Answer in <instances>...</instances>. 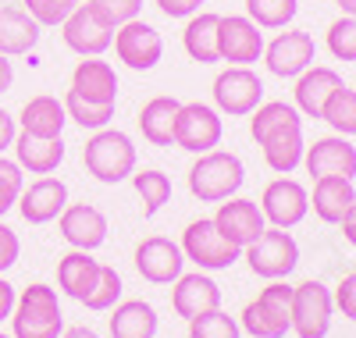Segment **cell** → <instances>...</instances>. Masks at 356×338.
Listing matches in <instances>:
<instances>
[{
	"label": "cell",
	"instance_id": "1",
	"mask_svg": "<svg viewBox=\"0 0 356 338\" xmlns=\"http://www.w3.org/2000/svg\"><path fill=\"white\" fill-rule=\"evenodd\" d=\"M246 182V168L243 161L228 150H207L196 153V164L189 168V193L200 203H221L232 200L243 189Z\"/></svg>",
	"mask_w": 356,
	"mask_h": 338
},
{
	"label": "cell",
	"instance_id": "2",
	"mask_svg": "<svg viewBox=\"0 0 356 338\" xmlns=\"http://www.w3.org/2000/svg\"><path fill=\"white\" fill-rule=\"evenodd\" d=\"M11 338H57L65 331V314L57 292L43 282L22 289V296L15 299L11 310Z\"/></svg>",
	"mask_w": 356,
	"mask_h": 338
},
{
	"label": "cell",
	"instance_id": "3",
	"mask_svg": "<svg viewBox=\"0 0 356 338\" xmlns=\"http://www.w3.org/2000/svg\"><path fill=\"white\" fill-rule=\"evenodd\" d=\"M82 164L97 182H104V186H118V182L132 178V171H136V146H132V139L125 132L100 129V132H93V139L82 146Z\"/></svg>",
	"mask_w": 356,
	"mask_h": 338
},
{
	"label": "cell",
	"instance_id": "4",
	"mask_svg": "<svg viewBox=\"0 0 356 338\" xmlns=\"http://www.w3.org/2000/svg\"><path fill=\"white\" fill-rule=\"evenodd\" d=\"M289 310H292V285L271 282L253 303L243 306L239 328H243L246 335H253V338H285V335L292 331Z\"/></svg>",
	"mask_w": 356,
	"mask_h": 338
},
{
	"label": "cell",
	"instance_id": "5",
	"mask_svg": "<svg viewBox=\"0 0 356 338\" xmlns=\"http://www.w3.org/2000/svg\"><path fill=\"white\" fill-rule=\"evenodd\" d=\"M243 253L250 260V271L267 282H282L300 267V246L285 228H264Z\"/></svg>",
	"mask_w": 356,
	"mask_h": 338
},
{
	"label": "cell",
	"instance_id": "6",
	"mask_svg": "<svg viewBox=\"0 0 356 338\" xmlns=\"http://www.w3.org/2000/svg\"><path fill=\"white\" fill-rule=\"evenodd\" d=\"M178 246H182L186 260H193L200 271H228L235 260L243 257V250H239L235 242H228L211 218L189 221Z\"/></svg>",
	"mask_w": 356,
	"mask_h": 338
},
{
	"label": "cell",
	"instance_id": "7",
	"mask_svg": "<svg viewBox=\"0 0 356 338\" xmlns=\"http://www.w3.org/2000/svg\"><path fill=\"white\" fill-rule=\"evenodd\" d=\"M332 314H335V299H332L328 285H321V282L310 278V282L292 289L289 324H292L296 338H328Z\"/></svg>",
	"mask_w": 356,
	"mask_h": 338
},
{
	"label": "cell",
	"instance_id": "8",
	"mask_svg": "<svg viewBox=\"0 0 356 338\" xmlns=\"http://www.w3.org/2000/svg\"><path fill=\"white\" fill-rule=\"evenodd\" d=\"M61 40L79 57H100L114 43V25L100 15L93 0H86V4L72 8V15L61 22Z\"/></svg>",
	"mask_w": 356,
	"mask_h": 338
},
{
	"label": "cell",
	"instance_id": "9",
	"mask_svg": "<svg viewBox=\"0 0 356 338\" xmlns=\"http://www.w3.org/2000/svg\"><path fill=\"white\" fill-rule=\"evenodd\" d=\"M214 104L228 118H246L264 104V82L250 65H232L214 79Z\"/></svg>",
	"mask_w": 356,
	"mask_h": 338
},
{
	"label": "cell",
	"instance_id": "10",
	"mask_svg": "<svg viewBox=\"0 0 356 338\" xmlns=\"http://www.w3.org/2000/svg\"><path fill=\"white\" fill-rule=\"evenodd\" d=\"M225 125H221V114L211 104H182L175 114V146L178 150H189V153H207L221 146Z\"/></svg>",
	"mask_w": 356,
	"mask_h": 338
},
{
	"label": "cell",
	"instance_id": "11",
	"mask_svg": "<svg viewBox=\"0 0 356 338\" xmlns=\"http://www.w3.org/2000/svg\"><path fill=\"white\" fill-rule=\"evenodd\" d=\"M111 47H114L118 61H122L125 68H132V72H150V68H157V61L164 57V40H161V33H157L154 25L139 22V18L118 25Z\"/></svg>",
	"mask_w": 356,
	"mask_h": 338
},
{
	"label": "cell",
	"instance_id": "12",
	"mask_svg": "<svg viewBox=\"0 0 356 338\" xmlns=\"http://www.w3.org/2000/svg\"><path fill=\"white\" fill-rule=\"evenodd\" d=\"M260 210H264V221L271 228H285L289 232L310 214V193H307L303 182L282 175V178H275L271 186L264 189Z\"/></svg>",
	"mask_w": 356,
	"mask_h": 338
},
{
	"label": "cell",
	"instance_id": "13",
	"mask_svg": "<svg viewBox=\"0 0 356 338\" xmlns=\"http://www.w3.org/2000/svg\"><path fill=\"white\" fill-rule=\"evenodd\" d=\"M314 61H317V43H314L310 33H300V29H292V33H278L271 43H264V65H267V72L278 75V79L303 75Z\"/></svg>",
	"mask_w": 356,
	"mask_h": 338
},
{
	"label": "cell",
	"instance_id": "14",
	"mask_svg": "<svg viewBox=\"0 0 356 338\" xmlns=\"http://www.w3.org/2000/svg\"><path fill=\"white\" fill-rule=\"evenodd\" d=\"M182 267H186L182 246L164 239V235H150V239H143L136 246V271L150 285H175Z\"/></svg>",
	"mask_w": 356,
	"mask_h": 338
},
{
	"label": "cell",
	"instance_id": "15",
	"mask_svg": "<svg viewBox=\"0 0 356 338\" xmlns=\"http://www.w3.org/2000/svg\"><path fill=\"white\" fill-rule=\"evenodd\" d=\"M218 54L232 65H253L264 57V33L246 15H221L218 22Z\"/></svg>",
	"mask_w": 356,
	"mask_h": 338
},
{
	"label": "cell",
	"instance_id": "16",
	"mask_svg": "<svg viewBox=\"0 0 356 338\" xmlns=\"http://www.w3.org/2000/svg\"><path fill=\"white\" fill-rule=\"evenodd\" d=\"M57 228H61V235L72 250L93 253L107 242V218L93 203H68L61 210V218H57Z\"/></svg>",
	"mask_w": 356,
	"mask_h": 338
},
{
	"label": "cell",
	"instance_id": "17",
	"mask_svg": "<svg viewBox=\"0 0 356 338\" xmlns=\"http://www.w3.org/2000/svg\"><path fill=\"white\" fill-rule=\"evenodd\" d=\"M214 225H218V232L228 239V242H235L239 250H246V246L267 228V221H264V210H260V203H253V200H243V196H232V200H221L218 203V214L211 218Z\"/></svg>",
	"mask_w": 356,
	"mask_h": 338
},
{
	"label": "cell",
	"instance_id": "18",
	"mask_svg": "<svg viewBox=\"0 0 356 338\" xmlns=\"http://www.w3.org/2000/svg\"><path fill=\"white\" fill-rule=\"evenodd\" d=\"M303 164L314 178H349L356 175V146L346 136H324L307 146Z\"/></svg>",
	"mask_w": 356,
	"mask_h": 338
},
{
	"label": "cell",
	"instance_id": "19",
	"mask_svg": "<svg viewBox=\"0 0 356 338\" xmlns=\"http://www.w3.org/2000/svg\"><path fill=\"white\" fill-rule=\"evenodd\" d=\"M68 207V186L61 178H36L33 186H25L22 196H18V210L29 225H47V221H57L61 210Z\"/></svg>",
	"mask_w": 356,
	"mask_h": 338
},
{
	"label": "cell",
	"instance_id": "20",
	"mask_svg": "<svg viewBox=\"0 0 356 338\" xmlns=\"http://www.w3.org/2000/svg\"><path fill=\"white\" fill-rule=\"evenodd\" d=\"M171 306L178 317H200V314H211L221 306V289L218 282L211 278L207 271H196V274H178V282L171 289Z\"/></svg>",
	"mask_w": 356,
	"mask_h": 338
},
{
	"label": "cell",
	"instance_id": "21",
	"mask_svg": "<svg viewBox=\"0 0 356 338\" xmlns=\"http://www.w3.org/2000/svg\"><path fill=\"white\" fill-rule=\"evenodd\" d=\"M342 86V75L335 68H324V65H310L303 75H296V111L307 114V118H321L324 104L335 89Z\"/></svg>",
	"mask_w": 356,
	"mask_h": 338
},
{
	"label": "cell",
	"instance_id": "22",
	"mask_svg": "<svg viewBox=\"0 0 356 338\" xmlns=\"http://www.w3.org/2000/svg\"><path fill=\"white\" fill-rule=\"evenodd\" d=\"M72 93H79L89 104H114L118 100V75L107 61L86 57L72 72Z\"/></svg>",
	"mask_w": 356,
	"mask_h": 338
},
{
	"label": "cell",
	"instance_id": "23",
	"mask_svg": "<svg viewBox=\"0 0 356 338\" xmlns=\"http://www.w3.org/2000/svg\"><path fill=\"white\" fill-rule=\"evenodd\" d=\"M40 22L29 15L25 8H0V54L4 57H22L33 54V47L40 43Z\"/></svg>",
	"mask_w": 356,
	"mask_h": 338
},
{
	"label": "cell",
	"instance_id": "24",
	"mask_svg": "<svg viewBox=\"0 0 356 338\" xmlns=\"http://www.w3.org/2000/svg\"><path fill=\"white\" fill-rule=\"evenodd\" d=\"M111 317H107V331L111 338H157V310L150 303H143V299H125V303H118L111 306Z\"/></svg>",
	"mask_w": 356,
	"mask_h": 338
},
{
	"label": "cell",
	"instance_id": "25",
	"mask_svg": "<svg viewBox=\"0 0 356 338\" xmlns=\"http://www.w3.org/2000/svg\"><path fill=\"white\" fill-rule=\"evenodd\" d=\"M18 121H22V132L36 136V139H61V129H65L68 114H65V104L57 97L40 93L33 100H25Z\"/></svg>",
	"mask_w": 356,
	"mask_h": 338
},
{
	"label": "cell",
	"instance_id": "26",
	"mask_svg": "<svg viewBox=\"0 0 356 338\" xmlns=\"http://www.w3.org/2000/svg\"><path fill=\"white\" fill-rule=\"evenodd\" d=\"M15 164L29 175H50L65 161V139H36L29 132L15 136Z\"/></svg>",
	"mask_w": 356,
	"mask_h": 338
},
{
	"label": "cell",
	"instance_id": "27",
	"mask_svg": "<svg viewBox=\"0 0 356 338\" xmlns=\"http://www.w3.org/2000/svg\"><path fill=\"white\" fill-rule=\"evenodd\" d=\"M97 278H100V264L86 250H72L57 260V285H61V292L72 296L75 303H86V296L97 285Z\"/></svg>",
	"mask_w": 356,
	"mask_h": 338
},
{
	"label": "cell",
	"instance_id": "28",
	"mask_svg": "<svg viewBox=\"0 0 356 338\" xmlns=\"http://www.w3.org/2000/svg\"><path fill=\"white\" fill-rule=\"evenodd\" d=\"M356 203V189L349 178H314V196L310 207L324 225H339L342 214Z\"/></svg>",
	"mask_w": 356,
	"mask_h": 338
},
{
	"label": "cell",
	"instance_id": "29",
	"mask_svg": "<svg viewBox=\"0 0 356 338\" xmlns=\"http://www.w3.org/2000/svg\"><path fill=\"white\" fill-rule=\"evenodd\" d=\"M264 150V164L278 171V175H292L296 168L303 164V153H307V143H303V125H292V129H282L275 136H267L260 143Z\"/></svg>",
	"mask_w": 356,
	"mask_h": 338
},
{
	"label": "cell",
	"instance_id": "30",
	"mask_svg": "<svg viewBox=\"0 0 356 338\" xmlns=\"http://www.w3.org/2000/svg\"><path fill=\"white\" fill-rule=\"evenodd\" d=\"M218 22H221V15H214V11L189 15L186 33H182V47L196 65H214V61H221V54H218Z\"/></svg>",
	"mask_w": 356,
	"mask_h": 338
},
{
	"label": "cell",
	"instance_id": "31",
	"mask_svg": "<svg viewBox=\"0 0 356 338\" xmlns=\"http://www.w3.org/2000/svg\"><path fill=\"white\" fill-rule=\"evenodd\" d=\"M182 107V100L175 97H154L146 100L139 111V129L143 139L150 146H175V114Z\"/></svg>",
	"mask_w": 356,
	"mask_h": 338
},
{
	"label": "cell",
	"instance_id": "32",
	"mask_svg": "<svg viewBox=\"0 0 356 338\" xmlns=\"http://www.w3.org/2000/svg\"><path fill=\"white\" fill-rule=\"evenodd\" d=\"M292 125H303V114L296 111V104H285V100H271V104H260L250 118V136L257 139V146L275 136L282 129H292Z\"/></svg>",
	"mask_w": 356,
	"mask_h": 338
},
{
	"label": "cell",
	"instance_id": "33",
	"mask_svg": "<svg viewBox=\"0 0 356 338\" xmlns=\"http://www.w3.org/2000/svg\"><path fill=\"white\" fill-rule=\"evenodd\" d=\"M132 186L143 200V218H154V214L171 200V178L157 168H146V171H132Z\"/></svg>",
	"mask_w": 356,
	"mask_h": 338
},
{
	"label": "cell",
	"instance_id": "34",
	"mask_svg": "<svg viewBox=\"0 0 356 338\" xmlns=\"http://www.w3.org/2000/svg\"><path fill=\"white\" fill-rule=\"evenodd\" d=\"M321 118L335 129V136H346V139L356 136V89H349V86L342 82L335 93L328 97Z\"/></svg>",
	"mask_w": 356,
	"mask_h": 338
},
{
	"label": "cell",
	"instance_id": "35",
	"mask_svg": "<svg viewBox=\"0 0 356 338\" xmlns=\"http://www.w3.org/2000/svg\"><path fill=\"white\" fill-rule=\"evenodd\" d=\"M65 114H68V121H75V125H82V129H93V132H100V129H107L111 125V118H114V104H89V100H82L79 93H65Z\"/></svg>",
	"mask_w": 356,
	"mask_h": 338
},
{
	"label": "cell",
	"instance_id": "36",
	"mask_svg": "<svg viewBox=\"0 0 356 338\" xmlns=\"http://www.w3.org/2000/svg\"><path fill=\"white\" fill-rule=\"evenodd\" d=\"M296 11H300V0H246V18L260 29H285Z\"/></svg>",
	"mask_w": 356,
	"mask_h": 338
},
{
	"label": "cell",
	"instance_id": "37",
	"mask_svg": "<svg viewBox=\"0 0 356 338\" xmlns=\"http://www.w3.org/2000/svg\"><path fill=\"white\" fill-rule=\"evenodd\" d=\"M239 335H243L239 321L228 317L221 306L211 310V314H200V317L189 321V338H239Z\"/></svg>",
	"mask_w": 356,
	"mask_h": 338
},
{
	"label": "cell",
	"instance_id": "38",
	"mask_svg": "<svg viewBox=\"0 0 356 338\" xmlns=\"http://www.w3.org/2000/svg\"><path fill=\"white\" fill-rule=\"evenodd\" d=\"M122 274H118L114 267H104L100 264V278H97V285H93V292L86 296V310H97V314H104V310H111V306L122 299Z\"/></svg>",
	"mask_w": 356,
	"mask_h": 338
},
{
	"label": "cell",
	"instance_id": "39",
	"mask_svg": "<svg viewBox=\"0 0 356 338\" xmlns=\"http://www.w3.org/2000/svg\"><path fill=\"white\" fill-rule=\"evenodd\" d=\"M328 50L339 61H356V18L342 15L328 25Z\"/></svg>",
	"mask_w": 356,
	"mask_h": 338
},
{
	"label": "cell",
	"instance_id": "40",
	"mask_svg": "<svg viewBox=\"0 0 356 338\" xmlns=\"http://www.w3.org/2000/svg\"><path fill=\"white\" fill-rule=\"evenodd\" d=\"M22 189H25V178H22V168L15 164V161H8L4 153H0V218L18 203V196H22Z\"/></svg>",
	"mask_w": 356,
	"mask_h": 338
},
{
	"label": "cell",
	"instance_id": "41",
	"mask_svg": "<svg viewBox=\"0 0 356 338\" xmlns=\"http://www.w3.org/2000/svg\"><path fill=\"white\" fill-rule=\"evenodd\" d=\"M22 4L40 25H61L72 15V4H65V0H22Z\"/></svg>",
	"mask_w": 356,
	"mask_h": 338
},
{
	"label": "cell",
	"instance_id": "42",
	"mask_svg": "<svg viewBox=\"0 0 356 338\" xmlns=\"http://www.w3.org/2000/svg\"><path fill=\"white\" fill-rule=\"evenodd\" d=\"M93 4L100 8V15L118 29V25H125V22H132V18H139V11H143V0H93Z\"/></svg>",
	"mask_w": 356,
	"mask_h": 338
},
{
	"label": "cell",
	"instance_id": "43",
	"mask_svg": "<svg viewBox=\"0 0 356 338\" xmlns=\"http://www.w3.org/2000/svg\"><path fill=\"white\" fill-rule=\"evenodd\" d=\"M335 306L342 310V317H349V321H356V271L353 274H346V278L335 285Z\"/></svg>",
	"mask_w": 356,
	"mask_h": 338
},
{
	"label": "cell",
	"instance_id": "44",
	"mask_svg": "<svg viewBox=\"0 0 356 338\" xmlns=\"http://www.w3.org/2000/svg\"><path fill=\"white\" fill-rule=\"evenodd\" d=\"M18 253H22V242H18V232L0 225V274H4L8 267L18 264Z\"/></svg>",
	"mask_w": 356,
	"mask_h": 338
},
{
	"label": "cell",
	"instance_id": "45",
	"mask_svg": "<svg viewBox=\"0 0 356 338\" xmlns=\"http://www.w3.org/2000/svg\"><path fill=\"white\" fill-rule=\"evenodd\" d=\"M15 285L8 282V278H0V324L4 321H11V310H15Z\"/></svg>",
	"mask_w": 356,
	"mask_h": 338
},
{
	"label": "cell",
	"instance_id": "46",
	"mask_svg": "<svg viewBox=\"0 0 356 338\" xmlns=\"http://www.w3.org/2000/svg\"><path fill=\"white\" fill-rule=\"evenodd\" d=\"M157 8L168 18H189V15H196V8L189 4V0H157Z\"/></svg>",
	"mask_w": 356,
	"mask_h": 338
},
{
	"label": "cell",
	"instance_id": "47",
	"mask_svg": "<svg viewBox=\"0 0 356 338\" xmlns=\"http://www.w3.org/2000/svg\"><path fill=\"white\" fill-rule=\"evenodd\" d=\"M15 136H18V129H15V118L0 107V153H4L11 143H15Z\"/></svg>",
	"mask_w": 356,
	"mask_h": 338
},
{
	"label": "cell",
	"instance_id": "48",
	"mask_svg": "<svg viewBox=\"0 0 356 338\" xmlns=\"http://www.w3.org/2000/svg\"><path fill=\"white\" fill-rule=\"evenodd\" d=\"M339 225H342V235H346V242H349V246H356V203H353V207L342 214V221H339Z\"/></svg>",
	"mask_w": 356,
	"mask_h": 338
},
{
	"label": "cell",
	"instance_id": "49",
	"mask_svg": "<svg viewBox=\"0 0 356 338\" xmlns=\"http://www.w3.org/2000/svg\"><path fill=\"white\" fill-rule=\"evenodd\" d=\"M11 82H15V68H11V61L0 54V93H8Z\"/></svg>",
	"mask_w": 356,
	"mask_h": 338
},
{
	"label": "cell",
	"instance_id": "50",
	"mask_svg": "<svg viewBox=\"0 0 356 338\" xmlns=\"http://www.w3.org/2000/svg\"><path fill=\"white\" fill-rule=\"evenodd\" d=\"M57 338H100L93 328H86V324H75V328H65Z\"/></svg>",
	"mask_w": 356,
	"mask_h": 338
},
{
	"label": "cell",
	"instance_id": "51",
	"mask_svg": "<svg viewBox=\"0 0 356 338\" xmlns=\"http://www.w3.org/2000/svg\"><path fill=\"white\" fill-rule=\"evenodd\" d=\"M335 4L342 8V15H349V18H356V0H335Z\"/></svg>",
	"mask_w": 356,
	"mask_h": 338
},
{
	"label": "cell",
	"instance_id": "52",
	"mask_svg": "<svg viewBox=\"0 0 356 338\" xmlns=\"http://www.w3.org/2000/svg\"><path fill=\"white\" fill-rule=\"evenodd\" d=\"M65 4H72V8H79V4H86V0H65Z\"/></svg>",
	"mask_w": 356,
	"mask_h": 338
},
{
	"label": "cell",
	"instance_id": "53",
	"mask_svg": "<svg viewBox=\"0 0 356 338\" xmlns=\"http://www.w3.org/2000/svg\"><path fill=\"white\" fill-rule=\"evenodd\" d=\"M189 4H193V8H196V11H200V4H207V0H189Z\"/></svg>",
	"mask_w": 356,
	"mask_h": 338
},
{
	"label": "cell",
	"instance_id": "54",
	"mask_svg": "<svg viewBox=\"0 0 356 338\" xmlns=\"http://www.w3.org/2000/svg\"><path fill=\"white\" fill-rule=\"evenodd\" d=\"M0 338H11V335H4V331H0Z\"/></svg>",
	"mask_w": 356,
	"mask_h": 338
}]
</instances>
